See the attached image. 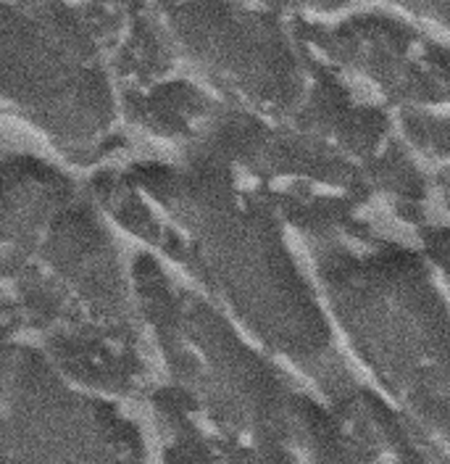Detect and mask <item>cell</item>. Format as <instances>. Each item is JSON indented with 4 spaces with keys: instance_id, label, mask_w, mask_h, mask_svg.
I'll list each match as a JSON object with an SVG mask.
<instances>
[{
    "instance_id": "6da1fadb",
    "label": "cell",
    "mask_w": 450,
    "mask_h": 464,
    "mask_svg": "<svg viewBox=\"0 0 450 464\" xmlns=\"http://www.w3.org/2000/svg\"><path fill=\"white\" fill-rule=\"evenodd\" d=\"M106 214L342 411L364 382L280 211L200 153L119 159L87 179Z\"/></svg>"
},
{
    "instance_id": "7a4b0ae2",
    "label": "cell",
    "mask_w": 450,
    "mask_h": 464,
    "mask_svg": "<svg viewBox=\"0 0 450 464\" xmlns=\"http://www.w3.org/2000/svg\"><path fill=\"white\" fill-rule=\"evenodd\" d=\"M116 230L90 182L37 153L5 150V335L40 346L101 393L148 401L156 370Z\"/></svg>"
},
{
    "instance_id": "3957f363",
    "label": "cell",
    "mask_w": 450,
    "mask_h": 464,
    "mask_svg": "<svg viewBox=\"0 0 450 464\" xmlns=\"http://www.w3.org/2000/svg\"><path fill=\"white\" fill-rule=\"evenodd\" d=\"M138 309L156 370L148 406L185 459H364L335 406L248 338L179 272L140 248Z\"/></svg>"
},
{
    "instance_id": "277c9868",
    "label": "cell",
    "mask_w": 450,
    "mask_h": 464,
    "mask_svg": "<svg viewBox=\"0 0 450 464\" xmlns=\"http://www.w3.org/2000/svg\"><path fill=\"white\" fill-rule=\"evenodd\" d=\"M298 240L356 372L429 459H450V293L419 235L335 227Z\"/></svg>"
},
{
    "instance_id": "5b68a950",
    "label": "cell",
    "mask_w": 450,
    "mask_h": 464,
    "mask_svg": "<svg viewBox=\"0 0 450 464\" xmlns=\"http://www.w3.org/2000/svg\"><path fill=\"white\" fill-rule=\"evenodd\" d=\"M3 109L66 167L101 169L127 150L111 51L69 0H3Z\"/></svg>"
},
{
    "instance_id": "8992f818",
    "label": "cell",
    "mask_w": 450,
    "mask_h": 464,
    "mask_svg": "<svg viewBox=\"0 0 450 464\" xmlns=\"http://www.w3.org/2000/svg\"><path fill=\"white\" fill-rule=\"evenodd\" d=\"M179 72L219 101L298 127L342 80L295 16L263 0H148Z\"/></svg>"
},
{
    "instance_id": "52a82bcc",
    "label": "cell",
    "mask_w": 450,
    "mask_h": 464,
    "mask_svg": "<svg viewBox=\"0 0 450 464\" xmlns=\"http://www.w3.org/2000/svg\"><path fill=\"white\" fill-rule=\"evenodd\" d=\"M124 401L69 375L40 346L3 343V464L140 462L145 435Z\"/></svg>"
},
{
    "instance_id": "ba28073f",
    "label": "cell",
    "mask_w": 450,
    "mask_h": 464,
    "mask_svg": "<svg viewBox=\"0 0 450 464\" xmlns=\"http://www.w3.org/2000/svg\"><path fill=\"white\" fill-rule=\"evenodd\" d=\"M371 3L450 43V0H371Z\"/></svg>"
},
{
    "instance_id": "9c48e42d",
    "label": "cell",
    "mask_w": 450,
    "mask_h": 464,
    "mask_svg": "<svg viewBox=\"0 0 450 464\" xmlns=\"http://www.w3.org/2000/svg\"><path fill=\"white\" fill-rule=\"evenodd\" d=\"M298 19H335L356 8L359 0H263Z\"/></svg>"
}]
</instances>
